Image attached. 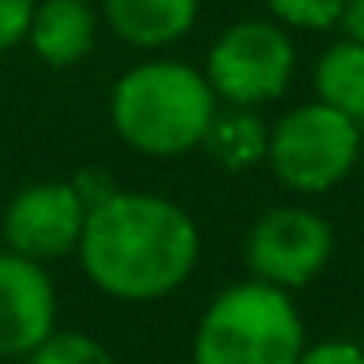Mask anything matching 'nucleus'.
<instances>
[{"mask_svg": "<svg viewBox=\"0 0 364 364\" xmlns=\"http://www.w3.org/2000/svg\"><path fill=\"white\" fill-rule=\"evenodd\" d=\"M87 278L118 301H157L188 282L200 259V228L184 208L153 192H118L87 208L79 235Z\"/></svg>", "mask_w": 364, "mask_h": 364, "instance_id": "obj_1", "label": "nucleus"}, {"mask_svg": "<svg viewBox=\"0 0 364 364\" xmlns=\"http://www.w3.org/2000/svg\"><path fill=\"white\" fill-rule=\"evenodd\" d=\"M215 118V90L196 67L153 59L114 82V134L145 157H181L204 141Z\"/></svg>", "mask_w": 364, "mask_h": 364, "instance_id": "obj_2", "label": "nucleus"}, {"mask_svg": "<svg viewBox=\"0 0 364 364\" xmlns=\"http://www.w3.org/2000/svg\"><path fill=\"white\" fill-rule=\"evenodd\" d=\"M306 329L290 294L270 282H239L215 294L192 341V364H298Z\"/></svg>", "mask_w": 364, "mask_h": 364, "instance_id": "obj_3", "label": "nucleus"}, {"mask_svg": "<svg viewBox=\"0 0 364 364\" xmlns=\"http://www.w3.org/2000/svg\"><path fill=\"white\" fill-rule=\"evenodd\" d=\"M356 157H360L356 118L325 102L294 106L267 137L270 168L294 192H325L341 184L353 173Z\"/></svg>", "mask_w": 364, "mask_h": 364, "instance_id": "obj_4", "label": "nucleus"}, {"mask_svg": "<svg viewBox=\"0 0 364 364\" xmlns=\"http://www.w3.org/2000/svg\"><path fill=\"white\" fill-rule=\"evenodd\" d=\"M294 43L278 24L243 20L231 24L208 51L204 79L215 98L231 106H262L286 95L294 79Z\"/></svg>", "mask_w": 364, "mask_h": 364, "instance_id": "obj_5", "label": "nucleus"}, {"mask_svg": "<svg viewBox=\"0 0 364 364\" xmlns=\"http://www.w3.org/2000/svg\"><path fill=\"white\" fill-rule=\"evenodd\" d=\"M333 255V228L309 208H274L247 231V267L259 282L294 286L314 282Z\"/></svg>", "mask_w": 364, "mask_h": 364, "instance_id": "obj_6", "label": "nucleus"}, {"mask_svg": "<svg viewBox=\"0 0 364 364\" xmlns=\"http://www.w3.org/2000/svg\"><path fill=\"white\" fill-rule=\"evenodd\" d=\"M82 223H87V204L79 188L71 181H40L12 196V204L4 208L0 235L9 251L24 259L55 262L79 247Z\"/></svg>", "mask_w": 364, "mask_h": 364, "instance_id": "obj_7", "label": "nucleus"}, {"mask_svg": "<svg viewBox=\"0 0 364 364\" xmlns=\"http://www.w3.org/2000/svg\"><path fill=\"white\" fill-rule=\"evenodd\" d=\"M55 286L43 262L0 251V360L28 356L55 329Z\"/></svg>", "mask_w": 364, "mask_h": 364, "instance_id": "obj_8", "label": "nucleus"}, {"mask_svg": "<svg viewBox=\"0 0 364 364\" xmlns=\"http://www.w3.org/2000/svg\"><path fill=\"white\" fill-rule=\"evenodd\" d=\"M24 43L48 67L82 63L98 43V16L90 0H36Z\"/></svg>", "mask_w": 364, "mask_h": 364, "instance_id": "obj_9", "label": "nucleus"}, {"mask_svg": "<svg viewBox=\"0 0 364 364\" xmlns=\"http://www.w3.org/2000/svg\"><path fill=\"white\" fill-rule=\"evenodd\" d=\"M200 0H106V24L129 48H168L192 32Z\"/></svg>", "mask_w": 364, "mask_h": 364, "instance_id": "obj_10", "label": "nucleus"}, {"mask_svg": "<svg viewBox=\"0 0 364 364\" xmlns=\"http://www.w3.org/2000/svg\"><path fill=\"white\" fill-rule=\"evenodd\" d=\"M317 102L337 106L341 114L360 122L364 118V43L341 40L317 59L314 67Z\"/></svg>", "mask_w": 364, "mask_h": 364, "instance_id": "obj_11", "label": "nucleus"}, {"mask_svg": "<svg viewBox=\"0 0 364 364\" xmlns=\"http://www.w3.org/2000/svg\"><path fill=\"white\" fill-rule=\"evenodd\" d=\"M267 137H270V129L251 114V106H231L228 114L215 110V118L200 145L223 168H235L239 173V168H251L259 161H267Z\"/></svg>", "mask_w": 364, "mask_h": 364, "instance_id": "obj_12", "label": "nucleus"}, {"mask_svg": "<svg viewBox=\"0 0 364 364\" xmlns=\"http://www.w3.org/2000/svg\"><path fill=\"white\" fill-rule=\"evenodd\" d=\"M28 364H114V356L90 333H55L51 329L28 353Z\"/></svg>", "mask_w": 364, "mask_h": 364, "instance_id": "obj_13", "label": "nucleus"}, {"mask_svg": "<svg viewBox=\"0 0 364 364\" xmlns=\"http://www.w3.org/2000/svg\"><path fill=\"white\" fill-rule=\"evenodd\" d=\"M267 9L274 12L282 24L306 28V32H325L341 20L345 0H267Z\"/></svg>", "mask_w": 364, "mask_h": 364, "instance_id": "obj_14", "label": "nucleus"}, {"mask_svg": "<svg viewBox=\"0 0 364 364\" xmlns=\"http://www.w3.org/2000/svg\"><path fill=\"white\" fill-rule=\"evenodd\" d=\"M32 9L36 0H0V51H12L16 43H24Z\"/></svg>", "mask_w": 364, "mask_h": 364, "instance_id": "obj_15", "label": "nucleus"}, {"mask_svg": "<svg viewBox=\"0 0 364 364\" xmlns=\"http://www.w3.org/2000/svg\"><path fill=\"white\" fill-rule=\"evenodd\" d=\"M298 364H364V348L353 341H321L301 348Z\"/></svg>", "mask_w": 364, "mask_h": 364, "instance_id": "obj_16", "label": "nucleus"}, {"mask_svg": "<svg viewBox=\"0 0 364 364\" xmlns=\"http://www.w3.org/2000/svg\"><path fill=\"white\" fill-rule=\"evenodd\" d=\"M341 28H345L348 40L364 43V0H345V9H341Z\"/></svg>", "mask_w": 364, "mask_h": 364, "instance_id": "obj_17", "label": "nucleus"}]
</instances>
